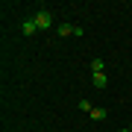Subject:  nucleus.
<instances>
[{
	"mask_svg": "<svg viewBox=\"0 0 132 132\" xmlns=\"http://www.w3.org/2000/svg\"><path fill=\"white\" fill-rule=\"evenodd\" d=\"M91 85L97 91H103V88H109V76L106 73H91Z\"/></svg>",
	"mask_w": 132,
	"mask_h": 132,
	"instance_id": "f03ea898",
	"label": "nucleus"
},
{
	"mask_svg": "<svg viewBox=\"0 0 132 132\" xmlns=\"http://www.w3.org/2000/svg\"><path fill=\"white\" fill-rule=\"evenodd\" d=\"M56 35H59V38H68V35H76V27H73V24H59V29H56Z\"/></svg>",
	"mask_w": 132,
	"mask_h": 132,
	"instance_id": "20e7f679",
	"label": "nucleus"
},
{
	"mask_svg": "<svg viewBox=\"0 0 132 132\" xmlns=\"http://www.w3.org/2000/svg\"><path fill=\"white\" fill-rule=\"evenodd\" d=\"M129 132H132V123H129Z\"/></svg>",
	"mask_w": 132,
	"mask_h": 132,
	"instance_id": "1a4fd4ad",
	"label": "nucleus"
},
{
	"mask_svg": "<svg viewBox=\"0 0 132 132\" xmlns=\"http://www.w3.org/2000/svg\"><path fill=\"white\" fill-rule=\"evenodd\" d=\"M79 109H82V112H91V109H94V106H91L88 100H79Z\"/></svg>",
	"mask_w": 132,
	"mask_h": 132,
	"instance_id": "0eeeda50",
	"label": "nucleus"
},
{
	"mask_svg": "<svg viewBox=\"0 0 132 132\" xmlns=\"http://www.w3.org/2000/svg\"><path fill=\"white\" fill-rule=\"evenodd\" d=\"M118 132H129V129H118Z\"/></svg>",
	"mask_w": 132,
	"mask_h": 132,
	"instance_id": "6e6552de",
	"label": "nucleus"
},
{
	"mask_svg": "<svg viewBox=\"0 0 132 132\" xmlns=\"http://www.w3.org/2000/svg\"><path fill=\"white\" fill-rule=\"evenodd\" d=\"M21 32H24V35H35V32H38V24H35V18H27L24 24H21Z\"/></svg>",
	"mask_w": 132,
	"mask_h": 132,
	"instance_id": "7ed1b4c3",
	"label": "nucleus"
},
{
	"mask_svg": "<svg viewBox=\"0 0 132 132\" xmlns=\"http://www.w3.org/2000/svg\"><path fill=\"white\" fill-rule=\"evenodd\" d=\"M88 114H91V120H106V118H109V112H106L103 106H94Z\"/></svg>",
	"mask_w": 132,
	"mask_h": 132,
	"instance_id": "39448f33",
	"label": "nucleus"
},
{
	"mask_svg": "<svg viewBox=\"0 0 132 132\" xmlns=\"http://www.w3.org/2000/svg\"><path fill=\"white\" fill-rule=\"evenodd\" d=\"M91 73H106V62L103 59H91Z\"/></svg>",
	"mask_w": 132,
	"mask_h": 132,
	"instance_id": "423d86ee",
	"label": "nucleus"
},
{
	"mask_svg": "<svg viewBox=\"0 0 132 132\" xmlns=\"http://www.w3.org/2000/svg\"><path fill=\"white\" fill-rule=\"evenodd\" d=\"M32 18H35L38 29H50V27H53V15H50V9H44V6H41V9H35Z\"/></svg>",
	"mask_w": 132,
	"mask_h": 132,
	"instance_id": "f257e3e1",
	"label": "nucleus"
}]
</instances>
